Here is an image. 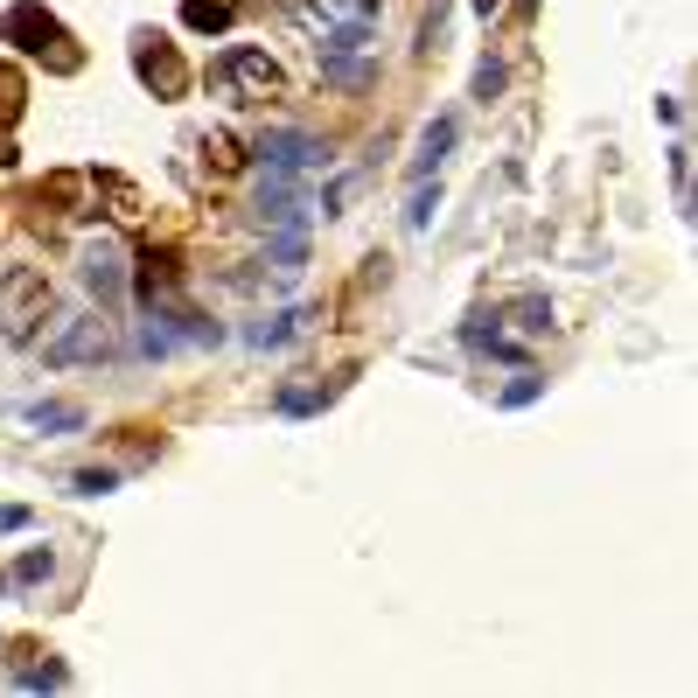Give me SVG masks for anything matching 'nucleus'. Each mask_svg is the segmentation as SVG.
<instances>
[{
	"mask_svg": "<svg viewBox=\"0 0 698 698\" xmlns=\"http://www.w3.org/2000/svg\"><path fill=\"white\" fill-rule=\"evenodd\" d=\"M385 0H294V28L314 43V56H364L377 43Z\"/></svg>",
	"mask_w": 698,
	"mask_h": 698,
	"instance_id": "1",
	"label": "nucleus"
},
{
	"mask_svg": "<svg viewBox=\"0 0 698 698\" xmlns=\"http://www.w3.org/2000/svg\"><path fill=\"white\" fill-rule=\"evenodd\" d=\"M0 43H14L22 56H35V64H49L56 78H70V70L84 64V49L70 43V28L56 22L49 8H35V0H14V8L0 14Z\"/></svg>",
	"mask_w": 698,
	"mask_h": 698,
	"instance_id": "2",
	"label": "nucleus"
},
{
	"mask_svg": "<svg viewBox=\"0 0 698 698\" xmlns=\"http://www.w3.org/2000/svg\"><path fill=\"white\" fill-rule=\"evenodd\" d=\"M28 350L43 356L49 370L105 364V356H112V322H99V314H56V322H49V335H35Z\"/></svg>",
	"mask_w": 698,
	"mask_h": 698,
	"instance_id": "3",
	"label": "nucleus"
},
{
	"mask_svg": "<svg viewBox=\"0 0 698 698\" xmlns=\"http://www.w3.org/2000/svg\"><path fill=\"white\" fill-rule=\"evenodd\" d=\"M217 84L231 91V99H244V105H273V99H287V70H279L266 49H252V43H238V49H224V56H217Z\"/></svg>",
	"mask_w": 698,
	"mask_h": 698,
	"instance_id": "4",
	"label": "nucleus"
},
{
	"mask_svg": "<svg viewBox=\"0 0 698 698\" xmlns=\"http://www.w3.org/2000/svg\"><path fill=\"white\" fill-rule=\"evenodd\" d=\"M49 314V279L35 266H8L0 273V335L8 343H35V322Z\"/></svg>",
	"mask_w": 698,
	"mask_h": 698,
	"instance_id": "5",
	"label": "nucleus"
},
{
	"mask_svg": "<svg viewBox=\"0 0 698 698\" xmlns=\"http://www.w3.org/2000/svg\"><path fill=\"white\" fill-rule=\"evenodd\" d=\"M78 279L99 294V308H119V300H126V244L112 238V231L84 238L78 244Z\"/></svg>",
	"mask_w": 698,
	"mask_h": 698,
	"instance_id": "6",
	"label": "nucleus"
},
{
	"mask_svg": "<svg viewBox=\"0 0 698 698\" xmlns=\"http://www.w3.org/2000/svg\"><path fill=\"white\" fill-rule=\"evenodd\" d=\"M259 168H279V175H314V168H329V147L314 134H294V126H273V134L252 140Z\"/></svg>",
	"mask_w": 698,
	"mask_h": 698,
	"instance_id": "7",
	"label": "nucleus"
},
{
	"mask_svg": "<svg viewBox=\"0 0 698 698\" xmlns=\"http://www.w3.org/2000/svg\"><path fill=\"white\" fill-rule=\"evenodd\" d=\"M134 70H140V84L161 91V99H182V91H188V64L175 56V43H161V35H140Z\"/></svg>",
	"mask_w": 698,
	"mask_h": 698,
	"instance_id": "8",
	"label": "nucleus"
},
{
	"mask_svg": "<svg viewBox=\"0 0 698 698\" xmlns=\"http://www.w3.org/2000/svg\"><path fill=\"white\" fill-rule=\"evenodd\" d=\"M259 217H266V224H300V217H308V210H300V188H294V175L266 168V182H259Z\"/></svg>",
	"mask_w": 698,
	"mask_h": 698,
	"instance_id": "9",
	"label": "nucleus"
},
{
	"mask_svg": "<svg viewBox=\"0 0 698 698\" xmlns=\"http://www.w3.org/2000/svg\"><path fill=\"white\" fill-rule=\"evenodd\" d=\"M455 134H461V119H455V112H440V119H426V134H420V155H412V182H426L433 168L447 161V147H455Z\"/></svg>",
	"mask_w": 698,
	"mask_h": 698,
	"instance_id": "10",
	"label": "nucleus"
},
{
	"mask_svg": "<svg viewBox=\"0 0 698 698\" xmlns=\"http://www.w3.org/2000/svg\"><path fill=\"white\" fill-rule=\"evenodd\" d=\"M22 420H28L35 433H78V426H84V405H56V399H35V405H22Z\"/></svg>",
	"mask_w": 698,
	"mask_h": 698,
	"instance_id": "11",
	"label": "nucleus"
},
{
	"mask_svg": "<svg viewBox=\"0 0 698 698\" xmlns=\"http://www.w3.org/2000/svg\"><path fill=\"white\" fill-rule=\"evenodd\" d=\"M182 22L196 28V35H224V28H231V8H224V0H188Z\"/></svg>",
	"mask_w": 698,
	"mask_h": 698,
	"instance_id": "12",
	"label": "nucleus"
},
{
	"mask_svg": "<svg viewBox=\"0 0 698 698\" xmlns=\"http://www.w3.org/2000/svg\"><path fill=\"white\" fill-rule=\"evenodd\" d=\"M203 155H210V168H217V175H231V168L244 161V155H238V140L224 134V126H210V134H203Z\"/></svg>",
	"mask_w": 698,
	"mask_h": 698,
	"instance_id": "13",
	"label": "nucleus"
},
{
	"mask_svg": "<svg viewBox=\"0 0 698 698\" xmlns=\"http://www.w3.org/2000/svg\"><path fill=\"white\" fill-rule=\"evenodd\" d=\"M70 489H78V496H112V489H119V468H78Z\"/></svg>",
	"mask_w": 698,
	"mask_h": 698,
	"instance_id": "14",
	"label": "nucleus"
},
{
	"mask_svg": "<svg viewBox=\"0 0 698 698\" xmlns=\"http://www.w3.org/2000/svg\"><path fill=\"white\" fill-rule=\"evenodd\" d=\"M49 573H56L49 552H22V559H14V587H35V580H49Z\"/></svg>",
	"mask_w": 698,
	"mask_h": 698,
	"instance_id": "15",
	"label": "nucleus"
},
{
	"mask_svg": "<svg viewBox=\"0 0 698 698\" xmlns=\"http://www.w3.org/2000/svg\"><path fill=\"white\" fill-rule=\"evenodd\" d=\"M517 329H524V335H545V329H552V308H545L538 294H531V300H517Z\"/></svg>",
	"mask_w": 698,
	"mask_h": 698,
	"instance_id": "16",
	"label": "nucleus"
},
{
	"mask_svg": "<svg viewBox=\"0 0 698 698\" xmlns=\"http://www.w3.org/2000/svg\"><path fill=\"white\" fill-rule=\"evenodd\" d=\"M433 210H440V188H420V196H412V210H405V231H426Z\"/></svg>",
	"mask_w": 698,
	"mask_h": 698,
	"instance_id": "17",
	"label": "nucleus"
},
{
	"mask_svg": "<svg viewBox=\"0 0 698 698\" xmlns=\"http://www.w3.org/2000/svg\"><path fill=\"white\" fill-rule=\"evenodd\" d=\"M496 91H503V64H496V56H482V64H476V99L489 105Z\"/></svg>",
	"mask_w": 698,
	"mask_h": 698,
	"instance_id": "18",
	"label": "nucleus"
},
{
	"mask_svg": "<svg viewBox=\"0 0 698 698\" xmlns=\"http://www.w3.org/2000/svg\"><path fill=\"white\" fill-rule=\"evenodd\" d=\"M22 685H28V691H64L70 671H64V664H43V671H22Z\"/></svg>",
	"mask_w": 698,
	"mask_h": 698,
	"instance_id": "19",
	"label": "nucleus"
},
{
	"mask_svg": "<svg viewBox=\"0 0 698 698\" xmlns=\"http://www.w3.org/2000/svg\"><path fill=\"white\" fill-rule=\"evenodd\" d=\"M294 329H300V314H279V322H259V329H252V343H259V350H266V343H287Z\"/></svg>",
	"mask_w": 698,
	"mask_h": 698,
	"instance_id": "20",
	"label": "nucleus"
},
{
	"mask_svg": "<svg viewBox=\"0 0 698 698\" xmlns=\"http://www.w3.org/2000/svg\"><path fill=\"white\" fill-rule=\"evenodd\" d=\"M538 391H545V385H538V377H531V370H517V385H503V405H511V412H517V405H531V399H538Z\"/></svg>",
	"mask_w": 698,
	"mask_h": 698,
	"instance_id": "21",
	"label": "nucleus"
},
{
	"mask_svg": "<svg viewBox=\"0 0 698 698\" xmlns=\"http://www.w3.org/2000/svg\"><path fill=\"white\" fill-rule=\"evenodd\" d=\"M440 28H447V8H433L426 22H420V56H433V49H440Z\"/></svg>",
	"mask_w": 698,
	"mask_h": 698,
	"instance_id": "22",
	"label": "nucleus"
},
{
	"mask_svg": "<svg viewBox=\"0 0 698 698\" xmlns=\"http://www.w3.org/2000/svg\"><path fill=\"white\" fill-rule=\"evenodd\" d=\"M0 531H28V511H22V503H0Z\"/></svg>",
	"mask_w": 698,
	"mask_h": 698,
	"instance_id": "23",
	"label": "nucleus"
},
{
	"mask_svg": "<svg viewBox=\"0 0 698 698\" xmlns=\"http://www.w3.org/2000/svg\"><path fill=\"white\" fill-rule=\"evenodd\" d=\"M503 8V0H476V14H496Z\"/></svg>",
	"mask_w": 698,
	"mask_h": 698,
	"instance_id": "24",
	"label": "nucleus"
}]
</instances>
